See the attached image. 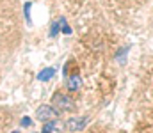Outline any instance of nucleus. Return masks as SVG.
Returning a JSON list of instances; mask_svg holds the SVG:
<instances>
[{"label": "nucleus", "instance_id": "f257e3e1", "mask_svg": "<svg viewBox=\"0 0 153 133\" xmlns=\"http://www.w3.org/2000/svg\"><path fill=\"white\" fill-rule=\"evenodd\" d=\"M52 103H53L52 107H53L55 110H59V112H70V110H73V107H75L73 99H71L70 96H66V94H61V92H57V94L53 96Z\"/></svg>", "mask_w": 153, "mask_h": 133}, {"label": "nucleus", "instance_id": "f03ea898", "mask_svg": "<svg viewBox=\"0 0 153 133\" xmlns=\"http://www.w3.org/2000/svg\"><path fill=\"white\" fill-rule=\"evenodd\" d=\"M36 117L43 123H48V121H55L59 117V112L50 105H41L38 108V112H36Z\"/></svg>", "mask_w": 153, "mask_h": 133}, {"label": "nucleus", "instance_id": "7ed1b4c3", "mask_svg": "<svg viewBox=\"0 0 153 133\" xmlns=\"http://www.w3.org/2000/svg\"><path fill=\"white\" fill-rule=\"evenodd\" d=\"M87 123H89L87 117H71V119L66 123V128L71 133H76V132H82V130L87 126Z\"/></svg>", "mask_w": 153, "mask_h": 133}, {"label": "nucleus", "instance_id": "20e7f679", "mask_svg": "<svg viewBox=\"0 0 153 133\" xmlns=\"http://www.w3.org/2000/svg\"><path fill=\"white\" fill-rule=\"evenodd\" d=\"M61 132H62V124L57 123V119L55 121H48L45 124V128H43V133H61Z\"/></svg>", "mask_w": 153, "mask_h": 133}, {"label": "nucleus", "instance_id": "39448f33", "mask_svg": "<svg viewBox=\"0 0 153 133\" xmlns=\"http://www.w3.org/2000/svg\"><path fill=\"white\" fill-rule=\"evenodd\" d=\"M53 75H55V68H46V69H43L38 75V80L39 82H46V80H50Z\"/></svg>", "mask_w": 153, "mask_h": 133}, {"label": "nucleus", "instance_id": "423d86ee", "mask_svg": "<svg viewBox=\"0 0 153 133\" xmlns=\"http://www.w3.org/2000/svg\"><path fill=\"white\" fill-rule=\"evenodd\" d=\"M66 85H68L70 90H76V89L80 87V76H78V75H73V76L68 80V84H66Z\"/></svg>", "mask_w": 153, "mask_h": 133}, {"label": "nucleus", "instance_id": "0eeeda50", "mask_svg": "<svg viewBox=\"0 0 153 133\" xmlns=\"http://www.w3.org/2000/svg\"><path fill=\"white\" fill-rule=\"evenodd\" d=\"M59 27H61V23H59V21H55V23L52 25V30H50V37H55V36H57V30H59Z\"/></svg>", "mask_w": 153, "mask_h": 133}, {"label": "nucleus", "instance_id": "6e6552de", "mask_svg": "<svg viewBox=\"0 0 153 133\" xmlns=\"http://www.w3.org/2000/svg\"><path fill=\"white\" fill-rule=\"evenodd\" d=\"M29 9H30V4L27 2V4H25V18H27V21H30V12H29Z\"/></svg>", "mask_w": 153, "mask_h": 133}, {"label": "nucleus", "instance_id": "1a4fd4ad", "mask_svg": "<svg viewBox=\"0 0 153 133\" xmlns=\"http://www.w3.org/2000/svg\"><path fill=\"white\" fill-rule=\"evenodd\" d=\"M30 123H32V121H30L29 117H23V119H22V126H25V128H29V126H30Z\"/></svg>", "mask_w": 153, "mask_h": 133}, {"label": "nucleus", "instance_id": "9d476101", "mask_svg": "<svg viewBox=\"0 0 153 133\" xmlns=\"http://www.w3.org/2000/svg\"><path fill=\"white\" fill-rule=\"evenodd\" d=\"M13 133H20V132H13Z\"/></svg>", "mask_w": 153, "mask_h": 133}]
</instances>
